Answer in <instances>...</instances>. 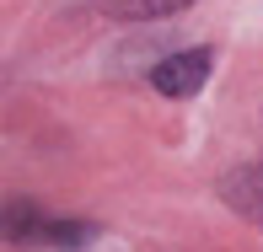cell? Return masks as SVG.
<instances>
[{"instance_id":"6da1fadb","label":"cell","mask_w":263,"mask_h":252,"mask_svg":"<svg viewBox=\"0 0 263 252\" xmlns=\"http://www.w3.org/2000/svg\"><path fill=\"white\" fill-rule=\"evenodd\" d=\"M210 65H215L210 49H183V54L161 59V65L151 70V86H156L161 97H194V91L210 81Z\"/></svg>"},{"instance_id":"7a4b0ae2","label":"cell","mask_w":263,"mask_h":252,"mask_svg":"<svg viewBox=\"0 0 263 252\" xmlns=\"http://www.w3.org/2000/svg\"><path fill=\"white\" fill-rule=\"evenodd\" d=\"M226 204L242 209L253 225H263V166H242L226 177Z\"/></svg>"},{"instance_id":"3957f363","label":"cell","mask_w":263,"mask_h":252,"mask_svg":"<svg viewBox=\"0 0 263 252\" xmlns=\"http://www.w3.org/2000/svg\"><path fill=\"white\" fill-rule=\"evenodd\" d=\"M107 6H113L118 16H129V22H151V16H177V11H188L194 0H107Z\"/></svg>"},{"instance_id":"277c9868","label":"cell","mask_w":263,"mask_h":252,"mask_svg":"<svg viewBox=\"0 0 263 252\" xmlns=\"http://www.w3.org/2000/svg\"><path fill=\"white\" fill-rule=\"evenodd\" d=\"M91 225L86 220H76V225H43V231H32V242H49V247H86L91 242Z\"/></svg>"}]
</instances>
